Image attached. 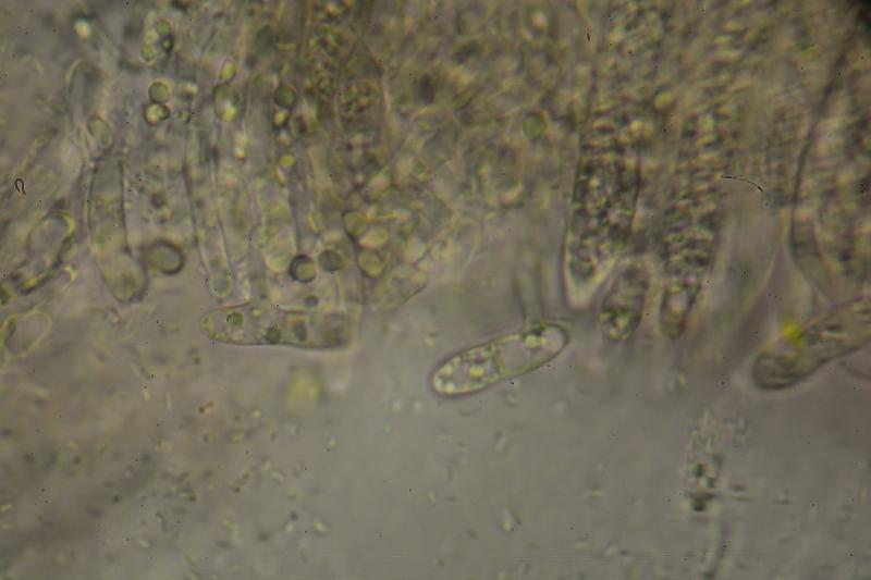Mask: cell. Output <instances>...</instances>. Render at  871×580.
<instances>
[{
	"mask_svg": "<svg viewBox=\"0 0 871 580\" xmlns=\"http://www.w3.org/2000/svg\"><path fill=\"white\" fill-rule=\"evenodd\" d=\"M699 279L678 277L665 287L660 305V324L670 338L679 337L701 287Z\"/></svg>",
	"mask_w": 871,
	"mask_h": 580,
	"instance_id": "5b68a950",
	"label": "cell"
},
{
	"mask_svg": "<svg viewBox=\"0 0 871 580\" xmlns=\"http://www.w3.org/2000/svg\"><path fill=\"white\" fill-rule=\"evenodd\" d=\"M209 337L234 345H284L331 350L351 343V320L340 313L293 310L250 301L210 311L201 323Z\"/></svg>",
	"mask_w": 871,
	"mask_h": 580,
	"instance_id": "7a4b0ae2",
	"label": "cell"
},
{
	"mask_svg": "<svg viewBox=\"0 0 871 580\" xmlns=\"http://www.w3.org/2000/svg\"><path fill=\"white\" fill-rule=\"evenodd\" d=\"M869 305L862 301L843 305L810 325L792 351L768 353L753 366L759 387H788L819 369L823 363L860 346L869 333Z\"/></svg>",
	"mask_w": 871,
	"mask_h": 580,
	"instance_id": "3957f363",
	"label": "cell"
},
{
	"mask_svg": "<svg viewBox=\"0 0 871 580\" xmlns=\"http://www.w3.org/2000/svg\"><path fill=\"white\" fill-rule=\"evenodd\" d=\"M569 337L564 325L550 321L501 334L442 361L430 377L431 390L444 397L479 393L543 367L564 351Z\"/></svg>",
	"mask_w": 871,
	"mask_h": 580,
	"instance_id": "6da1fadb",
	"label": "cell"
},
{
	"mask_svg": "<svg viewBox=\"0 0 871 580\" xmlns=\"http://www.w3.org/2000/svg\"><path fill=\"white\" fill-rule=\"evenodd\" d=\"M650 275L642 264H628L613 280L599 309L602 334L612 342L634 335L645 312Z\"/></svg>",
	"mask_w": 871,
	"mask_h": 580,
	"instance_id": "277c9868",
	"label": "cell"
}]
</instances>
